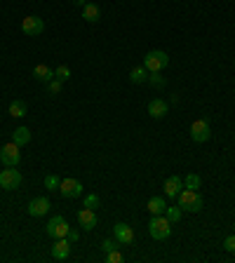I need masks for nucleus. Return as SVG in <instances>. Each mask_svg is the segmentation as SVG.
Wrapping results in <instances>:
<instances>
[{
    "mask_svg": "<svg viewBox=\"0 0 235 263\" xmlns=\"http://www.w3.org/2000/svg\"><path fill=\"white\" fill-rule=\"evenodd\" d=\"M176 205L181 207V211H190V214H198L202 205H205V200L200 195L198 191H190V188H183V191L176 195Z\"/></svg>",
    "mask_w": 235,
    "mask_h": 263,
    "instance_id": "nucleus-1",
    "label": "nucleus"
},
{
    "mask_svg": "<svg viewBox=\"0 0 235 263\" xmlns=\"http://www.w3.org/2000/svg\"><path fill=\"white\" fill-rule=\"evenodd\" d=\"M148 233L153 240H167L172 235V221L165 214H153V218L148 221Z\"/></svg>",
    "mask_w": 235,
    "mask_h": 263,
    "instance_id": "nucleus-2",
    "label": "nucleus"
},
{
    "mask_svg": "<svg viewBox=\"0 0 235 263\" xmlns=\"http://www.w3.org/2000/svg\"><path fill=\"white\" fill-rule=\"evenodd\" d=\"M167 64H170V54L163 50H151L144 56V66L148 73H160L163 68H167Z\"/></svg>",
    "mask_w": 235,
    "mask_h": 263,
    "instance_id": "nucleus-3",
    "label": "nucleus"
},
{
    "mask_svg": "<svg viewBox=\"0 0 235 263\" xmlns=\"http://www.w3.org/2000/svg\"><path fill=\"white\" fill-rule=\"evenodd\" d=\"M21 146H17L14 141H9L0 148V162L5 164V167H17L21 162V151H19Z\"/></svg>",
    "mask_w": 235,
    "mask_h": 263,
    "instance_id": "nucleus-4",
    "label": "nucleus"
},
{
    "mask_svg": "<svg viewBox=\"0 0 235 263\" xmlns=\"http://www.w3.org/2000/svg\"><path fill=\"white\" fill-rule=\"evenodd\" d=\"M19 186H21V172H19V169L7 167V169L0 172V188H5V191H17Z\"/></svg>",
    "mask_w": 235,
    "mask_h": 263,
    "instance_id": "nucleus-5",
    "label": "nucleus"
},
{
    "mask_svg": "<svg viewBox=\"0 0 235 263\" xmlns=\"http://www.w3.org/2000/svg\"><path fill=\"white\" fill-rule=\"evenodd\" d=\"M68 223H66V218L63 216H52L50 221H47V226H45V233L50 237H55V240H59V237H66L68 235Z\"/></svg>",
    "mask_w": 235,
    "mask_h": 263,
    "instance_id": "nucleus-6",
    "label": "nucleus"
},
{
    "mask_svg": "<svg viewBox=\"0 0 235 263\" xmlns=\"http://www.w3.org/2000/svg\"><path fill=\"white\" fill-rule=\"evenodd\" d=\"M209 136H212V127H209L207 120H193V125H190V139L195 144H205V141H209Z\"/></svg>",
    "mask_w": 235,
    "mask_h": 263,
    "instance_id": "nucleus-7",
    "label": "nucleus"
},
{
    "mask_svg": "<svg viewBox=\"0 0 235 263\" xmlns=\"http://www.w3.org/2000/svg\"><path fill=\"white\" fill-rule=\"evenodd\" d=\"M59 193H61V198H80L82 195V183L78 181V179H61V183H59Z\"/></svg>",
    "mask_w": 235,
    "mask_h": 263,
    "instance_id": "nucleus-8",
    "label": "nucleus"
},
{
    "mask_svg": "<svg viewBox=\"0 0 235 263\" xmlns=\"http://www.w3.org/2000/svg\"><path fill=\"white\" fill-rule=\"evenodd\" d=\"M21 31L26 33V36L36 38V36H43V31H45V21L40 17H26L21 21Z\"/></svg>",
    "mask_w": 235,
    "mask_h": 263,
    "instance_id": "nucleus-9",
    "label": "nucleus"
},
{
    "mask_svg": "<svg viewBox=\"0 0 235 263\" xmlns=\"http://www.w3.org/2000/svg\"><path fill=\"white\" fill-rule=\"evenodd\" d=\"M113 235L120 245H132L134 242V230L127 226V223H116L113 226Z\"/></svg>",
    "mask_w": 235,
    "mask_h": 263,
    "instance_id": "nucleus-10",
    "label": "nucleus"
},
{
    "mask_svg": "<svg viewBox=\"0 0 235 263\" xmlns=\"http://www.w3.org/2000/svg\"><path fill=\"white\" fill-rule=\"evenodd\" d=\"M52 259H57V261H63V259H68V254H71V242H68V237H59L55 245H52Z\"/></svg>",
    "mask_w": 235,
    "mask_h": 263,
    "instance_id": "nucleus-11",
    "label": "nucleus"
},
{
    "mask_svg": "<svg viewBox=\"0 0 235 263\" xmlns=\"http://www.w3.org/2000/svg\"><path fill=\"white\" fill-rule=\"evenodd\" d=\"M26 211L31 214V216H45L47 211H50V200L47 198H33L31 202H28Z\"/></svg>",
    "mask_w": 235,
    "mask_h": 263,
    "instance_id": "nucleus-12",
    "label": "nucleus"
},
{
    "mask_svg": "<svg viewBox=\"0 0 235 263\" xmlns=\"http://www.w3.org/2000/svg\"><path fill=\"white\" fill-rule=\"evenodd\" d=\"M167 113H170V104H167V101H163V99L148 101V115H151V118L160 120V118H165Z\"/></svg>",
    "mask_w": 235,
    "mask_h": 263,
    "instance_id": "nucleus-13",
    "label": "nucleus"
},
{
    "mask_svg": "<svg viewBox=\"0 0 235 263\" xmlns=\"http://www.w3.org/2000/svg\"><path fill=\"white\" fill-rule=\"evenodd\" d=\"M78 223L82 226V230H92V228L99 223V218H97V214H94V209H80L78 211Z\"/></svg>",
    "mask_w": 235,
    "mask_h": 263,
    "instance_id": "nucleus-14",
    "label": "nucleus"
},
{
    "mask_svg": "<svg viewBox=\"0 0 235 263\" xmlns=\"http://www.w3.org/2000/svg\"><path fill=\"white\" fill-rule=\"evenodd\" d=\"M163 188H165V195H167V198H176V195L183 191V179L176 176V174H174V176H167V181H165Z\"/></svg>",
    "mask_w": 235,
    "mask_h": 263,
    "instance_id": "nucleus-15",
    "label": "nucleus"
},
{
    "mask_svg": "<svg viewBox=\"0 0 235 263\" xmlns=\"http://www.w3.org/2000/svg\"><path fill=\"white\" fill-rule=\"evenodd\" d=\"M33 78H36L38 82H50V80H55V71L45 64H38L36 68H33Z\"/></svg>",
    "mask_w": 235,
    "mask_h": 263,
    "instance_id": "nucleus-16",
    "label": "nucleus"
},
{
    "mask_svg": "<svg viewBox=\"0 0 235 263\" xmlns=\"http://www.w3.org/2000/svg\"><path fill=\"white\" fill-rule=\"evenodd\" d=\"M82 19H85V21H90V24L99 21V19H101V9H99V5H94V2H87V5L82 7Z\"/></svg>",
    "mask_w": 235,
    "mask_h": 263,
    "instance_id": "nucleus-17",
    "label": "nucleus"
},
{
    "mask_svg": "<svg viewBox=\"0 0 235 263\" xmlns=\"http://www.w3.org/2000/svg\"><path fill=\"white\" fill-rule=\"evenodd\" d=\"M26 113H28L26 101L14 99V101H12V104H9V115H12V118H24Z\"/></svg>",
    "mask_w": 235,
    "mask_h": 263,
    "instance_id": "nucleus-18",
    "label": "nucleus"
},
{
    "mask_svg": "<svg viewBox=\"0 0 235 263\" xmlns=\"http://www.w3.org/2000/svg\"><path fill=\"white\" fill-rule=\"evenodd\" d=\"M12 141L17 146H26L28 141H31V129L26 127H17L14 132H12Z\"/></svg>",
    "mask_w": 235,
    "mask_h": 263,
    "instance_id": "nucleus-19",
    "label": "nucleus"
},
{
    "mask_svg": "<svg viewBox=\"0 0 235 263\" xmlns=\"http://www.w3.org/2000/svg\"><path fill=\"white\" fill-rule=\"evenodd\" d=\"M146 207H148L151 214H165V207H167V205H165V198H158V195H155V198L148 200Z\"/></svg>",
    "mask_w": 235,
    "mask_h": 263,
    "instance_id": "nucleus-20",
    "label": "nucleus"
},
{
    "mask_svg": "<svg viewBox=\"0 0 235 263\" xmlns=\"http://www.w3.org/2000/svg\"><path fill=\"white\" fill-rule=\"evenodd\" d=\"M129 80L136 82V85L148 80V71H146V66H136V68H132V73H129Z\"/></svg>",
    "mask_w": 235,
    "mask_h": 263,
    "instance_id": "nucleus-21",
    "label": "nucleus"
},
{
    "mask_svg": "<svg viewBox=\"0 0 235 263\" xmlns=\"http://www.w3.org/2000/svg\"><path fill=\"white\" fill-rule=\"evenodd\" d=\"M183 188H190V191H198L200 188V176L198 174H186V179H183Z\"/></svg>",
    "mask_w": 235,
    "mask_h": 263,
    "instance_id": "nucleus-22",
    "label": "nucleus"
},
{
    "mask_svg": "<svg viewBox=\"0 0 235 263\" xmlns=\"http://www.w3.org/2000/svg\"><path fill=\"white\" fill-rule=\"evenodd\" d=\"M59 183H61V179H59L57 174H47L45 176V188L47 191H59Z\"/></svg>",
    "mask_w": 235,
    "mask_h": 263,
    "instance_id": "nucleus-23",
    "label": "nucleus"
},
{
    "mask_svg": "<svg viewBox=\"0 0 235 263\" xmlns=\"http://www.w3.org/2000/svg\"><path fill=\"white\" fill-rule=\"evenodd\" d=\"M181 214H183V211H181V207H179V205H176V207H165V216L170 218L172 223H176V221H179V218H181Z\"/></svg>",
    "mask_w": 235,
    "mask_h": 263,
    "instance_id": "nucleus-24",
    "label": "nucleus"
},
{
    "mask_svg": "<svg viewBox=\"0 0 235 263\" xmlns=\"http://www.w3.org/2000/svg\"><path fill=\"white\" fill-rule=\"evenodd\" d=\"M55 78L57 80H61V82H66L68 78H71V68H68V66H59V68L55 71Z\"/></svg>",
    "mask_w": 235,
    "mask_h": 263,
    "instance_id": "nucleus-25",
    "label": "nucleus"
},
{
    "mask_svg": "<svg viewBox=\"0 0 235 263\" xmlns=\"http://www.w3.org/2000/svg\"><path fill=\"white\" fill-rule=\"evenodd\" d=\"M85 207H87V209H97V207H99V195H94V193L85 195Z\"/></svg>",
    "mask_w": 235,
    "mask_h": 263,
    "instance_id": "nucleus-26",
    "label": "nucleus"
},
{
    "mask_svg": "<svg viewBox=\"0 0 235 263\" xmlns=\"http://www.w3.org/2000/svg\"><path fill=\"white\" fill-rule=\"evenodd\" d=\"M148 82H151L153 87H163L165 78H163V75H158V73H148Z\"/></svg>",
    "mask_w": 235,
    "mask_h": 263,
    "instance_id": "nucleus-27",
    "label": "nucleus"
},
{
    "mask_svg": "<svg viewBox=\"0 0 235 263\" xmlns=\"http://www.w3.org/2000/svg\"><path fill=\"white\" fill-rule=\"evenodd\" d=\"M61 85H63V82L55 78V80L47 82V90H50V94H59V92H61Z\"/></svg>",
    "mask_w": 235,
    "mask_h": 263,
    "instance_id": "nucleus-28",
    "label": "nucleus"
},
{
    "mask_svg": "<svg viewBox=\"0 0 235 263\" xmlns=\"http://www.w3.org/2000/svg\"><path fill=\"white\" fill-rule=\"evenodd\" d=\"M101 249H104L106 254H109V252H116V249H118V240H104V242H101Z\"/></svg>",
    "mask_w": 235,
    "mask_h": 263,
    "instance_id": "nucleus-29",
    "label": "nucleus"
},
{
    "mask_svg": "<svg viewBox=\"0 0 235 263\" xmlns=\"http://www.w3.org/2000/svg\"><path fill=\"white\" fill-rule=\"evenodd\" d=\"M106 261L109 263H122V254H120V252H109V254H106Z\"/></svg>",
    "mask_w": 235,
    "mask_h": 263,
    "instance_id": "nucleus-30",
    "label": "nucleus"
},
{
    "mask_svg": "<svg viewBox=\"0 0 235 263\" xmlns=\"http://www.w3.org/2000/svg\"><path fill=\"white\" fill-rule=\"evenodd\" d=\"M224 249H226V252H233V254H235V235H228L226 240H224Z\"/></svg>",
    "mask_w": 235,
    "mask_h": 263,
    "instance_id": "nucleus-31",
    "label": "nucleus"
},
{
    "mask_svg": "<svg viewBox=\"0 0 235 263\" xmlns=\"http://www.w3.org/2000/svg\"><path fill=\"white\" fill-rule=\"evenodd\" d=\"M68 242H78V237H80V233H78V230H68Z\"/></svg>",
    "mask_w": 235,
    "mask_h": 263,
    "instance_id": "nucleus-32",
    "label": "nucleus"
},
{
    "mask_svg": "<svg viewBox=\"0 0 235 263\" xmlns=\"http://www.w3.org/2000/svg\"><path fill=\"white\" fill-rule=\"evenodd\" d=\"M73 5H78V7H85V5H87V0H73Z\"/></svg>",
    "mask_w": 235,
    "mask_h": 263,
    "instance_id": "nucleus-33",
    "label": "nucleus"
}]
</instances>
